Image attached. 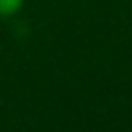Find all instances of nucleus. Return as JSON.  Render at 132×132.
<instances>
[{"label":"nucleus","mask_w":132,"mask_h":132,"mask_svg":"<svg viewBox=\"0 0 132 132\" xmlns=\"http://www.w3.org/2000/svg\"><path fill=\"white\" fill-rule=\"evenodd\" d=\"M23 6V0H0V18H12Z\"/></svg>","instance_id":"1"}]
</instances>
